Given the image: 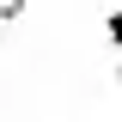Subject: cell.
Returning <instances> with one entry per match:
<instances>
[{
	"instance_id": "6da1fadb",
	"label": "cell",
	"mask_w": 122,
	"mask_h": 122,
	"mask_svg": "<svg viewBox=\"0 0 122 122\" xmlns=\"http://www.w3.org/2000/svg\"><path fill=\"white\" fill-rule=\"evenodd\" d=\"M104 37H110V43L122 49V6H116V12H110V18H104Z\"/></svg>"
},
{
	"instance_id": "7a4b0ae2",
	"label": "cell",
	"mask_w": 122,
	"mask_h": 122,
	"mask_svg": "<svg viewBox=\"0 0 122 122\" xmlns=\"http://www.w3.org/2000/svg\"><path fill=\"white\" fill-rule=\"evenodd\" d=\"M116 86H122V61H116Z\"/></svg>"
}]
</instances>
